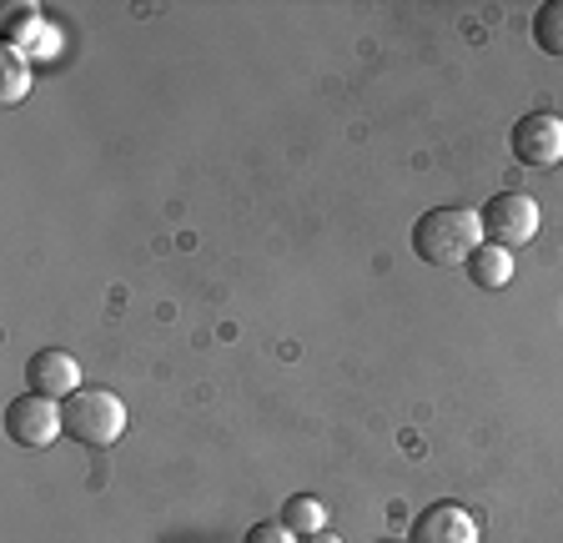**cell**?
I'll return each instance as SVG.
<instances>
[{"instance_id":"obj_1","label":"cell","mask_w":563,"mask_h":543,"mask_svg":"<svg viewBox=\"0 0 563 543\" xmlns=\"http://www.w3.org/2000/svg\"><path fill=\"white\" fill-rule=\"evenodd\" d=\"M412 257L428 267H463L483 247V217L473 207H433L412 222Z\"/></svg>"},{"instance_id":"obj_2","label":"cell","mask_w":563,"mask_h":543,"mask_svg":"<svg viewBox=\"0 0 563 543\" xmlns=\"http://www.w3.org/2000/svg\"><path fill=\"white\" fill-rule=\"evenodd\" d=\"M60 423L81 448H111L126 433V402L111 388H81L60 402Z\"/></svg>"},{"instance_id":"obj_3","label":"cell","mask_w":563,"mask_h":543,"mask_svg":"<svg viewBox=\"0 0 563 543\" xmlns=\"http://www.w3.org/2000/svg\"><path fill=\"white\" fill-rule=\"evenodd\" d=\"M483 217V242H498V247H528L539 236V201L528 191H498L488 197V207H478Z\"/></svg>"},{"instance_id":"obj_4","label":"cell","mask_w":563,"mask_h":543,"mask_svg":"<svg viewBox=\"0 0 563 543\" xmlns=\"http://www.w3.org/2000/svg\"><path fill=\"white\" fill-rule=\"evenodd\" d=\"M60 433H66V423H60L56 398L21 392V398L5 402V437H11V443H21V448H51Z\"/></svg>"},{"instance_id":"obj_5","label":"cell","mask_w":563,"mask_h":543,"mask_svg":"<svg viewBox=\"0 0 563 543\" xmlns=\"http://www.w3.org/2000/svg\"><path fill=\"white\" fill-rule=\"evenodd\" d=\"M508 146H514V156L523 166H533V171L559 166L563 162V117H553V111H528V117L514 121Z\"/></svg>"},{"instance_id":"obj_6","label":"cell","mask_w":563,"mask_h":543,"mask_svg":"<svg viewBox=\"0 0 563 543\" xmlns=\"http://www.w3.org/2000/svg\"><path fill=\"white\" fill-rule=\"evenodd\" d=\"M408 543H478V523L463 503L443 498V503H428L408 523Z\"/></svg>"},{"instance_id":"obj_7","label":"cell","mask_w":563,"mask_h":543,"mask_svg":"<svg viewBox=\"0 0 563 543\" xmlns=\"http://www.w3.org/2000/svg\"><path fill=\"white\" fill-rule=\"evenodd\" d=\"M25 383H31V392H41V398L66 402L70 392H81V363H76L66 347H41V353H31V363H25Z\"/></svg>"},{"instance_id":"obj_8","label":"cell","mask_w":563,"mask_h":543,"mask_svg":"<svg viewBox=\"0 0 563 543\" xmlns=\"http://www.w3.org/2000/svg\"><path fill=\"white\" fill-rule=\"evenodd\" d=\"M5 51H21L25 60H41L51 51L46 15L35 5H5Z\"/></svg>"},{"instance_id":"obj_9","label":"cell","mask_w":563,"mask_h":543,"mask_svg":"<svg viewBox=\"0 0 563 543\" xmlns=\"http://www.w3.org/2000/svg\"><path fill=\"white\" fill-rule=\"evenodd\" d=\"M463 272H468V282L478 287V292H498V287L514 282V252L498 247V242H483V247L463 262Z\"/></svg>"},{"instance_id":"obj_10","label":"cell","mask_w":563,"mask_h":543,"mask_svg":"<svg viewBox=\"0 0 563 543\" xmlns=\"http://www.w3.org/2000/svg\"><path fill=\"white\" fill-rule=\"evenodd\" d=\"M282 523L297 533V539H307V533H322L328 529V503L312 494H292L287 503H282Z\"/></svg>"},{"instance_id":"obj_11","label":"cell","mask_w":563,"mask_h":543,"mask_svg":"<svg viewBox=\"0 0 563 543\" xmlns=\"http://www.w3.org/2000/svg\"><path fill=\"white\" fill-rule=\"evenodd\" d=\"M533 46L543 56L563 60V0H543L539 11H533Z\"/></svg>"},{"instance_id":"obj_12","label":"cell","mask_w":563,"mask_h":543,"mask_svg":"<svg viewBox=\"0 0 563 543\" xmlns=\"http://www.w3.org/2000/svg\"><path fill=\"white\" fill-rule=\"evenodd\" d=\"M25 91H31V60L21 51H0V101L21 107Z\"/></svg>"},{"instance_id":"obj_13","label":"cell","mask_w":563,"mask_h":543,"mask_svg":"<svg viewBox=\"0 0 563 543\" xmlns=\"http://www.w3.org/2000/svg\"><path fill=\"white\" fill-rule=\"evenodd\" d=\"M292 539H297V533L287 529V523H282V519H272V523H252L242 543H292Z\"/></svg>"},{"instance_id":"obj_14","label":"cell","mask_w":563,"mask_h":543,"mask_svg":"<svg viewBox=\"0 0 563 543\" xmlns=\"http://www.w3.org/2000/svg\"><path fill=\"white\" fill-rule=\"evenodd\" d=\"M297 543H342V539H338V533L322 529V533H307V539H297Z\"/></svg>"},{"instance_id":"obj_15","label":"cell","mask_w":563,"mask_h":543,"mask_svg":"<svg viewBox=\"0 0 563 543\" xmlns=\"http://www.w3.org/2000/svg\"><path fill=\"white\" fill-rule=\"evenodd\" d=\"M377 543H402V539H377Z\"/></svg>"}]
</instances>
